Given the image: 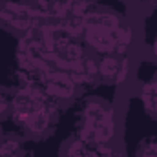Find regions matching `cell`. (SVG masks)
<instances>
[{"mask_svg":"<svg viewBox=\"0 0 157 157\" xmlns=\"http://www.w3.org/2000/svg\"><path fill=\"white\" fill-rule=\"evenodd\" d=\"M70 75L73 77V80L78 84V88H91L95 86L99 80V68H97V59L93 55H86L78 60L75 66H71Z\"/></svg>","mask_w":157,"mask_h":157,"instance_id":"6","label":"cell"},{"mask_svg":"<svg viewBox=\"0 0 157 157\" xmlns=\"http://www.w3.org/2000/svg\"><path fill=\"white\" fill-rule=\"evenodd\" d=\"M0 135H2V132H0Z\"/></svg>","mask_w":157,"mask_h":157,"instance_id":"17","label":"cell"},{"mask_svg":"<svg viewBox=\"0 0 157 157\" xmlns=\"http://www.w3.org/2000/svg\"><path fill=\"white\" fill-rule=\"evenodd\" d=\"M122 57L124 55H102L97 59V68H99V80L106 82V84H113L117 80L119 70L122 64Z\"/></svg>","mask_w":157,"mask_h":157,"instance_id":"7","label":"cell"},{"mask_svg":"<svg viewBox=\"0 0 157 157\" xmlns=\"http://www.w3.org/2000/svg\"><path fill=\"white\" fill-rule=\"evenodd\" d=\"M152 53H154V59L157 60V35L154 39V42H152Z\"/></svg>","mask_w":157,"mask_h":157,"instance_id":"16","label":"cell"},{"mask_svg":"<svg viewBox=\"0 0 157 157\" xmlns=\"http://www.w3.org/2000/svg\"><path fill=\"white\" fill-rule=\"evenodd\" d=\"M90 154V146L78 137H71L64 146V157H86Z\"/></svg>","mask_w":157,"mask_h":157,"instance_id":"11","label":"cell"},{"mask_svg":"<svg viewBox=\"0 0 157 157\" xmlns=\"http://www.w3.org/2000/svg\"><path fill=\"white\" fill-rule=\"evenodd\" d=\"M18 150H22V137L18 133L0 135V157H13Z\"/></svg>","mask_w":157,"mask_h":157,"instance_id":"10","label":"cell"},{"mask_svg":"<svg viewBox=\"0 0 157 157\" xmlns=\"http://www.w3.org/2000/svg\"><path fill=\"white\" fill-rule=\"evenodd\" d=\"M86 157H88V155H86Z\"/></svg>","mask_w":157,"mask_h":157,"instance_id":"18","label":"cell"},{"mask_svg":"<svg viewBox=\"0 0 157 157\" xmlns=\"http://www.w3.org/2000/svg\"><path fill=\"white\" fill-rule=\"evenodd\" d=\"M130 77V59L128 55L122 57V64H121V70H119V75H117V80H115V86H122Z\"/></svg>","mask_w":157,"mask_h":157,"instance_id":"14","label":"cell"},{"mask_svg":"<svg viewBox=\"0 0 157 157\" xmlns=\"http://www.w3.org/2000/svg\"><path fill=\"white\" fill-rule=\"evenodd\" d=\"M80 39L88 49L101 57L113 53L126 55L133 44V28L117 11L93 4L86 15V26Z\"/></svg>","mask_w":157,"mask_h":157,"instance_id":"1","label":"cell"},{"mask_svg":"<svg viewBox=\"0 0 157 157\" xmlns=\"http://www.w3.org/2000/svg\"><path fill=\"white\" fill-rule=\"evenodd\" d=\"M13 157H31V154H29L28 150H24V148H22V150H18V152H17Z\"/></svg>","mask_w":157,"mask_h":157,"instance_id":"15","label":"cell"},{"mask_svg":"<svg viewBox=\"0 0 157 157\" xmlns=\"http://www.w3.org/2000/svg\"><path fill=\"white\" fill-rule=\"evenodd\" d=\"M49 101L51 99L44 91L40 80H35L28 86H20L15 90V93H11V113H9V117L17 126H22L26 119L33 115L35 112L42 110L44 106H48Z\"/></svg>","mask_w":157,"mask_h":157,"instance_id":"3","label":"cell"},{"mask_svg":"<svg viewBox=\"0 0 157 157\" xmlns=\"http://www.w3.org/2000/svg\"><path fill=\"white\" fill-rule=\"evenodd\" d=\"M135 157H157V137L143 139L135 148Z\"/></svg>","mask_w":157,"mask_h":157,"instance_id":"12","label":"cell"},{"mask_svg":"<svg viewBox=\"0 0 157 157\" xmlns=\"http://www.w3.org/2000/svg\"><path fill=\"white\" fill-rule=\"evenodd\" d=\"M40 84L44 91L48 93V97L55 102H70L78 93V84L73 80L70 71L59 70V68L40 77Z\"/></svg>","mask_w":157,"mask_h":157,"instance_id":"4","label":"cell"},{"mask_svg":"<svg viewBox=\"0 0 157 157\" xmlns=\"http://www.w3.org/2000/svg\"><path fill=\"white\" fill-rule=\"evenodd\" d=\"M57 113H59V102L49 101L48 106H44L42 110L35 112L33 115H29L24 121V124L20 126L24 135H28L31 139H44L53 130Z\"/></svg>","mask_w":157,"mask_h":157,"instance_id":"5","label":"cell"},{"mask_svg":"<svg viewBox=\"0 0 157 157\" xmlns=\"http://www.w3.org/2000/svg\"><path fill=\"white\" fill-rule=\"evenodd\" d=\"M29 4L39 11L44 18L57 20L64 9L66 0H29Z\"/></svg>","mask_w":157,"mask_h":157,"instance_id":"9","label":"cell"},{"mask_svg":"<svg viewBox=\"0 0 157 157\" xmlns=\"http://www.w3.org/2000/svg\"><path fill=\"white\" fill-rule=\"evenodd\" d=\"M46 18L29 4L20 0H0V24L15 33H33Z\"/></svg>","mask_w":157,"mask_h":157,"instance_id":"2","label":"cell"},{"mask_svg":"<svg viewBox=\"0 0 157 157\" xmlns=\"http://www.w3.org/2000/svg\"><path fill=\"white\" fill-rule=\"evenodd\" d=\"M9 113H11V95L0 88V121L9 117Z\"/></svg>","mask_w":157,"mask_h":157,"instance_id":"13","label":"cell"},{"mask_svg":"<svg viewBox=\"0 0 157 157\" xmlns=\"http://www.w3.org/2000/svg\"><path fill=\"white\" fill-rule=\"evenodd\" d=\"M139 99L143 102V108H144L146 115L157 121V86L152 80H146V82L141 84Z\"/></svg>","mask_w":157,"mask_h":157,"instance_id":"8","label":"cell"}]
</instances>
